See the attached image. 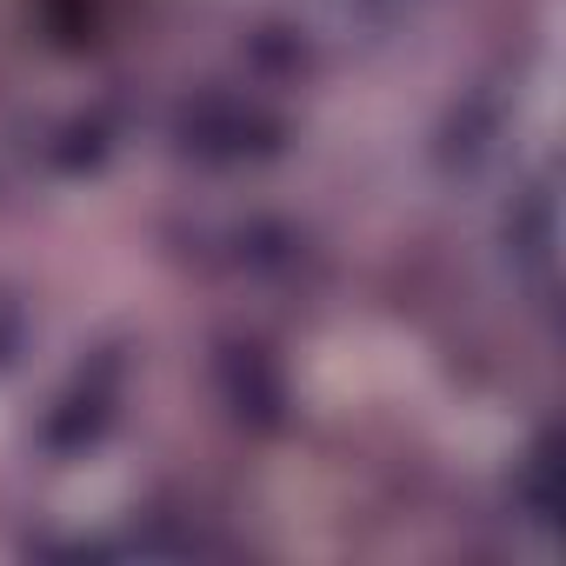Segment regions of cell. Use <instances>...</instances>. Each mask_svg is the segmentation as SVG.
Segmentation results:
<instances>
[{
    "mask_svg": "<svg viewBox=\"0 0 566 566\" xmlns=\"http://www.w3.org/2000/svg\"><path fill=\"white\" fill-rule=\"evenodd\" d=\"M174 134L200 160H261V153L287 147V127L274 114H254L240 101H194V107H181Z\"/></svg>",
    "mask_w": 566,
    "mask_h": 566,
    "instance_id": "1",
    "label": "cell"
},
{
    "mask_svg": "<svg viewBox=\"0 0 566 566\" xmlns=\"http://www.w3.org/2000/svg\"><path fill=\"white\" fill-rule=\"evenodd\" d=\"M21 354V313L14 307H0V367H8Z\"/></svg>",
    "mask_w": 566,
    "mask_h": 566,
    "instance_id": "6",
    "label": "cell"
},
{
    "mask_svg": "<svg viewBox=\"0 0 566 566\" xmlns=\"http://www.w3.org/2000/svg\"><path fill=\"white\" fill-rule=\"evenodd\" d=\"M527 507H533L540 527H559V513H566V494H559V440H546L533 453V466H527Z\"/></svg>",
    "mask_w": 566,
    "mask_h": 566,
    "instance_id": "5",
    "label": "cell"
},
{
    "mask_svg": "<svg viewBox=\"0 0 566 566\" xmlns=\"http://www.w3.org/2000/svg\"><path fill=\"white\" fill-rule=\"evenodd\" d=\"M494 134H500V101H494V94H480V101H466V107L447 120V134H440V160H447V168H473V160L494 147Z\"/></svg>",
    "mask_w": 566,
    "mask_h": 566,
    "instance_id": "4",
    "label": "cell"
},
{
    "mask_svg": "<svg viewBox=\"0 0 566 566\" xmlns=\"http://www.w3.org/2000/svg\"><path fill=\"white\" fill-rule=\"evenodd\" d=\"M213 373H220L227 407L247 420V427H280V414H287V386H280V373H274V360H267L261 347L227 340V347L213 354Z\"/></svg>",
    "mask_w": 566,
    "mask_h": 566,
    "instance_id": "2",
    "label": "cell"
},
{
    "mask_svg": "<svg viewBox=\"0 0 566 566\" xmlns=\"http://www.w3.org/2000/svg\"><path fill=\"white\" fill-rule=\"evenodd\" d=\"M107 420H114V360H101L94 373H80L60 393V407L47 414V447L54 453H80L88 440H101Z\"/></svg>",
    "mask_w": 566,
    "mask_h": 566,
    "instance_id": "3",
    "label": "cell"
}]
</instances>
